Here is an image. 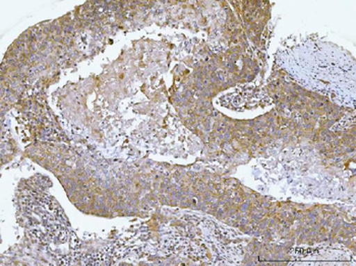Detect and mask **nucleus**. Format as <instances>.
Here are the masks:
<instances>
[{
    "instance_id": "f257e3e1",
    "label": "nucleus",
    "mask_w": 356,
    "mask_h": 266,
    "mask_svg": "<svg viewBox=\"0 0 356 266\" xmlns=\"http://www.w3.org/2000/svg\"><path fill=\"white\" fill-rule=\"evenodd\" d=\"M22 215L31 232L46 242H63L67 235L65 213L54 197L45 193L32 192L22 199Z\"/></svg>"
}]
</instances>
